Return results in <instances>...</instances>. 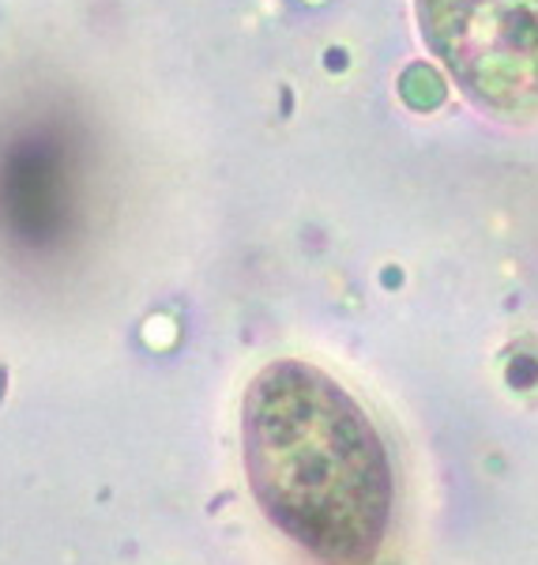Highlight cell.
Masks as SVG:
<instances>
[{"label":"cell","instance_id":"1","mask_svg":"<svg viewBox=\"0 0 538 565\" xmlns=\"http://www.w3.org/2000/svg\"><path fill=\"white\" fill-rule=\"evenodd\" d=\"M245 476L263 516L327 565H373L391 524V460L340 381L282 359L241 399Z\"/></svg>","mask_w":538,"mask_h":565},{"label":"cell","instance_id":"2","mask_svg":"<svg viewBox=\"0 0 538 565\" xmlns=\"http://www.w3.org/2000/svg\"><path fill=\"white\" fill-rule=\"evenodd\" d=\"M433 57L501 121L538 117V0H418Z\"/></svg>","mask_w":538,"mask_h":565}]
</instances>
